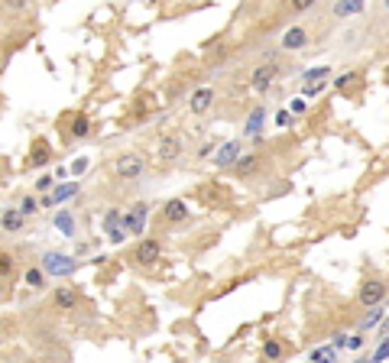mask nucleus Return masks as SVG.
<instances>
[{
  "label": "nucleus",
  "instance_id": "f257e3e1",
  "mask_svg": "<svg viewBox=\"0 0 389 363\" xmlns=\"http://www.w3.org/2000/svg\"><path fill=\"white\" fill-rule=\"evenodd\" d=\"M42 269H46V276L65 279L78 269V259L68 257V253H59V250H49V253H42Z\"/></svg>",
  "mask_w": 389,
  "mask_h": 363
},
{
  "label": "nucleus",
  "instance_id": "f03ea898",
  "mask_svg": "<svg viewBox=\"0 0 389 363\" xmlns=\"http://www.w3.org/2000/svg\"><path fill=\"white\" fill-rule=\"evenodd\" d=\"M143 172H146V159H143L140 153H124V156H117L114 175L120 182H137Z\"/></svg>",
  "mask_w": 389,
  "mask_h": 363
},
{
  "label": "nucleus",
  "instance_id": "7ed1b4c3",
  "mask_svg": "<svg viewBox=\"0 0 389 363\" xmlns=\"http://www.w3.org/2000/svg\"><path fill=\"white\" fill-rule=\"evenodd\" d=\"M389 299V288L383 279H363L357 288V302L363 305V308H373V305H383V302Z\"/></svg>",
  "mask_w": 389,
  "mask_h": 363
},
{
  "label": "nucleus",
  "instance_id": "20e7f679",
  "mask_svg": "<svg viewBox=\"0 0 389 363\" xmlns=\"http://www.w3.org/2000/svg\"><path fill=\"white\" fill-rule=\"evenodd\" d=\"M146 221H149V204L146 202H133L130 204V211L124 214V227H126V237H143L146 230Z\"/></svg>",
  "mask_w": 389,
  "mask_h": 363
},
{
  "label": "nucleus",
  "instance_id": "39448f33",
  "mask_svg": "<svg viewBox=\"0 0 389 363\" xmlns=\"http://www.w3.org/2000/svg\"><path fill=\"white\" fill-rule=\"evenodd\" d=\"M159 259H162V244L153 240V237H140L137 246H133V263H140V266H156Z\"/></svg>",
  "mask_w": 389,
  "mask_h": 363
},
{
  "label": "nucleus",
  "instance_id": "423d86ee",
  "mask_svg": "<svg viewBox=\"0 0 389 363\" xmlns=\"http://www.w3.org/2000/svg\"><path fill=\"white\" fill-rule=\"evenodd\" d=\"M104 234H107V244H124L126 240V227H124V214L117 211V208H111V211L104 214Z\"/></svg>",
  "mask_w": 389,
  "mask_h": 363
},
{
  "label": "nucleus",
  "instance_id": "0eeeda50",
  "mask_svg": "<svg viewBox=\"0 0 389 363\" xmlns=\"http://www.w3.org/2000/svg\"><path fill=\"white\" fill-rule=\"evenodd\" d=\"M276 78H279V65H276V62H263L260 68H256V72H253L250 88H253V91H260V95H263V91H269V88H273Z\"/></svg>",
  "mask_w": 389,
  "mask_h": 363
},
{
  "label": "nucleus",
  "instance_id": "6e6552de",
  "mask_svg": "<svg viewBox=\"0 0 389 363\" xmlns=\"http://www.w3.org/2000/svg\"><path fill=\"white\" fill-rule=\"evenodd\" d=\"M243 156V143L240 139H227L224 146H218V156H214V166L218 169H231L234 162Z\"/></svg>",
  "mask_w": 389,
  "mask_h": 363
},
{
  "label": "nucleus",
  "instance_id": "1a4fd4ad",
  "mask_svg": "<svg viewBox=\"0 0 389 363\" xmlns=\"http://www.w3.org/2000/svg\"><path fill=\"white\" fill-rule=\"evenodd\" d=\"M214 101H218L214 88H198V91L189 97V110L195 114V117H201V114H208L211 107H214Z\"/></svg>",
  "mask_w": 389,
  "mask_h": 363
},
{
  "label": "nucleus",
  "instance_id": "9d476101",
  "mask_svg": "<svg viewBox=\"0 0 389 363\" xmlns=\"http://www.w3.org/2000/svg\"><path fill=\"white\" fill-rule=\"evenodd\" d=\"M308 46V30L305 26H289L283 32V52H302Z\"/></svg>",
  "mask_w": 389,
  "mask_h": 363
},
{
  "label": "nucleus",
  "instance_id": "9b49d317",
  "mask_svg": "<svg viewBox=\"0 0 389 363\" xmlns=\"http://www.w3.org/2000/svg\"><path fill=\"white\" fill-rule=\"evenodd\" d=\"M162 217H166L169 224H182V221H189V217H191L189 202H182V198L166 202V204H162Z\"/></svg>",
  "mask_w": 389,
  "mask_h": 363
},
{
  "label": "nucleus",
  "instance_id": "f8f14e48",
  "mask_svg": "<svg viewBox=\"0 0 389 363\" xmlns=\"http://www.w3.org/2000/svg\"><path fill=\"white\" fill-rule=\"evenodd\" d=\"M78 299H82V295H78L75 286H55V292H53V305L59 311H72L75 305H78Z\"/></svg>",
  "mask_w": 389,
  "mask_h": 363
},
{
  "label": "nucleus",
  "instance_id": "ddd939ff",
  "mask_svg": "<svg viewBox=\"0 0 389 363\" xmlns=\"http://www.w3.org/2000/svg\"><path fill=\"white\" fill-rule=\"evenodd\" d=\"M49 159H53V150H49V143H46V139H32L30 159H26V166H30V169H42V166H49Z\"/></svg>",
  "mask_w": 389,
  "mask_h": 363
},
{
  "label": "nucleus",
  "instance_id": "4468645a",
  "mask_svg": "<svg viewBox=\"0 0 389 363\" xmlns=\"http://www.w3.org/2000/svg\"><path fill=\"white\" fill-rule=\"evenodd\" d=\"M182 156V137L179 133H169V137L159 139V159L162 162H172Z\"/></svg>",
  "mask_w": 389,
  "mask_h": 363
},
{
  "label": "nucleus",
  "instance_id": "2eb2a0df",
  "mask_svg": "<svg viewBox=\"0 0 389 363\" xmlns=\"http://www.w3.org/2000/svg\"><path fill=\"white\" fill-rule=\"evenodd\" d=\"M285 341H279V337H269V341H263V347H260V357H263V363H283L285 357Z\"/></svg>",
  "mask_w": 389,
  "mask_h": 363
},
{
  "label": "nucleus",
  "instance_id": "dca6fc26",
  "mask_svg": "<svg viewBox=\"0 0 389 363\" xmlns=\"http://www.w3.org/2000/svg\"><path fill=\"white\" fill-rule=\"evenodd\" d=\"M53 224H55V230H59L62 237H75V234H78V224H75V214L68 211V208H62V211H55Z\"/></svg>",
  "mask_w": 389,
  "mask_h": 363
},
{
  "label": "nucleus",
  "instance_id": "f3484780",
  "mask_svg": "<svg viewBox=\"0 0 389 363\" xmlns=\"http://www.w3.org/2000/svg\"><path fill=\"white\" fill-rule=\"evenodd\" d=\"M367 10V0H337L334 3V17L337 20H348V17H357V13Z\"/></svg>",
  "mask_w": 389,
  "mask_h": 363
},
{
  "label": "nucleus",
  "instance_id": "a211bd4d",
  "mask_svg": "<svg viewBox=\"0 0 389 363\" xmlns=\"http://www.w3.org/2000/svg\"><path fill=\"white\" fill-rule=\"evenodd\" d=\"M84 137H91V117L78 110L72 117V124H68V139H84Z\"/></svg>",
  "mask_w": 389,
  "mask_h": 363
},
{
  "label": "nucleus",
  "instance_id": "6ab92c4d",
  "mask_svg": "<svg viewBox=\"0 0 389 363\" xmlns=\"http://www.w3.org/2000/svg\"><path fill=\"white\" fill-rule=\"evenodd\" d=\"M23 286L32 288V292H42V288L49 286V276H46V269L42 266H30L23 273Z\"/></svg>",
  "mask_w": 389,
  "mask_h": 363
},
{
  "label": "nucleus",
  "instance_id": "aec40b11",
  "mask_svg": "<svg viewBox=\"0 0 389 363\" xmlns=\"http://www.w3.org/2000/svg\"><path fill=\"white\" fill-rule=\"evenodd\" d=\"M23 224H26V217H23L17 208H7V211L0 214V227H3L7 234H17V230H23Z\"/></svg>",
  "mask_w": 389,
  "mask_h": 363
},
{
  "label": "nucleus",
  "instance_id": "412c9836",
  "mask_svg": "<svg viewBox=\"0 0 389 363\" xmlns=\"http://www.w3.org/2000/svg\"><path fill=\"white\" fill-rule=\"evenodd\" d=\"M78 192H82V182H68V185H65V182H55V188L49 192V198H53V204L68 202V198H75Z\"/></svg>",
  "mask_w": 389,
  "mask_h": 363
},
{
  "label": "nucleus",
  "instance_id": "4be33fe9",
  "mask_svg": "<svg viewBox=\"0 0 389 363\" xmlns=\"http://www.w3.org/2000/svg\"><path fill=\"white\" fill-rule=\"evenodd\" d=\"M263 117H266V107H253L247 124H243V133H247V137H256L260 127H263Z\"/></svg>",
  "mask_w": 389,
  "mask_h": 363
},
{
  "label": "nucleus",
  "instance_id": "5701e85b",
  "mask_svg": "<svg viewBox=\"0 0 389 363\" xmlns=\"http://www.w3.org/2000/svg\"><path fill=\"white\" fill-rule=\"evenodd\" d=\"M331 78V68L328 65H318V68H308L302 75V85H318V81H328Z\"/></svg>",
  "mask_w": 389,
  "mask_h": 363
},
{
  "label": "nucleus",
  "instance_id": "b1692460",
  "mask_svg": "<svg viewBox=\"0 0 389 363\" xmlns=\"http://www.w3.org/2000/svg\"><path fill=\"white\" fill-rule=\"evenodd\" d=\"M256 166H260V159L253 153H247V156H240V159L234 162V172L237 175H250V172H256Z\"/></svg>",
  "mask_w": 389,
  "mask_h": 363
},
{
  "label": "nucleus",
  "instance_id": "393cba45",
  "mask_svg": "<svg viewBox=\"0 0 389 363\" xmlns=\"http://www.w3.org/2000/svg\"><path fill=\"white\" fill-rule=\"evenodd\" d=\"M383 315H386V308H383V305H373L367 318L360 321V331H370V328H377L379 321H383Z\"/></svg>",
  "mask_w": 389,
  "mask_h": 363
},
{
  "label": "nucleus",
  "instance_id": "a878e982",
  "mask_svg": "<svg viewBox=\"0 0 389 363\" xmlns=\"http://www.w3.org/2000/svg\"><path fill=\"white\" fill-rule=\"evenodd\" d=\"M312 363H337V347H315Z\"/></svg>",
  "mask_w": 389,
  "mask_h": 363
},
{
  "label": "nucleus",
  "instance_id": "bb28decb",
  "mask_svg": "<svg viewBox=\"0 0 389 363\" xmlns=\"http://www.w3.org/2000/svg\"><path fill=\"white\" fill-rule=\"evenodd\" d=\"M357 78H360V72H344V75H337V78H334V88H337V91H344V95H348V88L354 85Z\"/></svg>",
  "mask_w": 389,
  "mask_h": 363
},
{
  "label": "nucleus",
  "instance_id": "cd10ccee",
  "mask_svg": "<svg viewBox=\"0 0 389 363\" xmlns=\"http://www.w3.org/2000/svg\"><path fill=\"white\" fill-rule=\"evenodd\" d=\"M17 211H20L23 217H32V214L39 211V202H36V195H26V198L20 202V208H17Z\"/></svg>",
  "mask_w": 389,
  "mask_h": 363
},
{
  "label": "nucleus",
  "instance_id": "c85d7f7f",
  "mask_svg": "<svg viewBox=\"0 0 389 363\" xmlns=\"http://www.w3.org/2000/svg\"><path fill=\"white\" fill-rule=\"evenodd\" d=\"M55 188V175H49V172H42L39 179H36V192L39 195H49Z\"/></svg>",
  "mask_w": 389,
  "mask_h": 363
},
{
  "label": "nucleus",
  "instance_id": "c756f323",
  "mask_svg": "<svg viewBox=\"0 0 389 363\" xmlns=\"http://www.w3.org/2000/svg\"><path fill=\"white\" fill-rule=\"evenodd\" d=\"M289 114H295V117H302V114H308V101L302 95H295L292 101H289Z\"/></svg>",
  "mask_w": 389,
  "mask_h": 363
},
{
  "label": "nucleus",
  "instance_id": "7c9ffc66",
  "mask_svg": "<svg viewBox=\"0 0 389 363\" xmlns=\"http://www.w3.org/2000/svg\"><path fill=\"white\" fill-rule=\"evenodd\" d=\"M17 273V259L10 253H0V276H13Z\"/></svg>",
  "mask_w": 389,
  "mask_h": 363
},
{
  "label": "nucleus",
  "instance_id": "2f4dec72",
  "mask_svg": "<svg viewBox=\"0 0 389 363\" xmlns=\"http://www.w3.org/2000/svg\"><path fill=\"white\" fill-rule=\"evenodd\" d=\"M289 7H292L295 13H308L318 7V0H289Z\"/></svg>",
  "mask_w": 389,
  "mask_h": 363
},
{
  "label": "nucleus",
  "instance_id": "473e14b6",
  "mask_svg": "<svg viewBox=\"0 0 389 363\" xmlns=\"http://www.w3.org/2000/svg\"><path fill=\"white\" fill-rule=\"evenodd\" d=\"M0 3H3V10H10V13H23L30 7V0H0Z\"/></svg>",
  "mask_w": 389,
  "mask_h": 363
},
{
  "label": "nucleus",
  "instance_id": "72a5a7b5",
  "mask_svg": "<svg viewBox=\"0 0 389 363\" xmlns=\"http://www.w3.org/2000/svg\"><path fill=\"white\" fill-rule=\"evenodd\" d=\"M386 357H389V337H383V341H379V351L373 353L370 360H373V363H383V360H386Z\"/></svg>",
  "mask_w": 389,
  "mask_h": 363
},
{
  "label": "nucleus",
  "instance_id": "f704fd0d",
  "mask_svg": "<svg viewBox=\"0 0 389 363\" xmlns=\"http://www.w3.org/2000/svg\"><path fill=\"white\" fill-rule=\"evenodd\" d=\"M276 124H279V127H289V124H292V114H289V110H279V114H276Z\"/></svg>",
  "mask_w": 389,
  "mask_h": 363
},
{
  "label": "nucleus",
  "instance_id": "c9c22d12",
  "mask_svg": "<svg viewBox=\"0 0 389 363\" xmlns=\"http://www.w3.org/2000/svg\"><path fill=\"white\" fill-rule=\"evenodd\" d=\"M344 347H350V351H360V347H363V337H360V334H354V337H348V344H344Z\"/></svg>",
  "mask_w": 389,
  "mask_h": 363
},
{
  "label": "nucleus",
  "instance_id": "e433bc0d",
  "mask_svg": "<svg viewBox=\"0 0 389 363\" xmlns=\"http://www.w3.org/2000/svg\"><path fill=\"white\" fill-rule=\"evenodd\" d=\"M84 169H88V159H84V156H82V159H75V162H72V172H75V175H82Z\"/></svg>",
  "mask_w": 389,
  "mask_h": 363
},
{
  "label": "nucleus",
  "instance_id": "4c0bfd02",
  "mask_svg": "<svg viewBox=\"0 0 389 363\" xmlns=\"http://www.w3.org/2000/svg\"><path fill=\"white\" fill-rule=\"evenodd\" d=\"M214 146H218V143H205V146L198 150V159H208L211 153H214Z\"/></svg>",
  "mask_w": 389,
  "mask_h": 363
},
{
  "label": "nucleus",
  "instance_id": "58836bf2",
  "mask_svg": "<svg viewBox=\"0 0 389 363\" xmlns=\"http://www.w3.org/2000/svg\"><path fill=\"white\" fill-rule=\"evenodd\" d=\"M377 337L383 341V337H389V318L386 321H379V331H377Z\"/></svg>",
  "mask_w": 389,
  "mask_h": 363
},
{
  "label": "nucleus",
  "instance_id": "ea45409f",
  "mask_svg": "<svg viewBox=\"0 0 389 363\" xmlns=\"http://www.w3.org/2000/svg\"><path fill=\"white\" fill-rule=\"evenodd\" d=\"M348 344V334H334V341H331V347H344Z\"/></svg>",
  "mask_w": 389,
  "mask_h": 363
},
{
  "label": "nucleus",
  "instance_id": "a19ab883",
  "mask_svg": "<svg viewBox=\"0 0 389 363\" xmlns=\"http://www.w3.org/2000/svg\"><path fill=\"white\" fill-rule=\"evenodd\" d=\"M0 341H3V328H0Z\"/></svg>",
  "mask_w": 389,
  "mask_h": 363
},
{
  "label": "nucleus",
  "instance_id": "79ce46f5",
  "mask_svg": "<svg viewBox=\"0 0 389 363\" xmlns=\"http://www.w3.org/2000/svg\"><path fill=\"white\" fill-rule=\"evenodd\" d=\"M386 10H389V0H386Z\"/></svg>",
  "mask_w": 389,
  "mask_h": 363
}]
</instances>
